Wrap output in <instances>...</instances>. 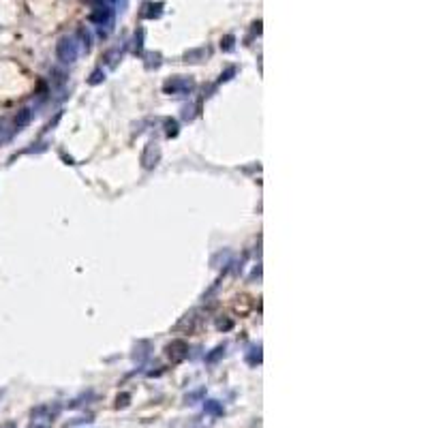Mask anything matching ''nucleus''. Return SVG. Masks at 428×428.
I'll list each match as a JSON object with an SVG mask.
<instances>
[{
  "label": "nucleus",
  "mask_w": 428,
  "mask_h": 428,
  "mask_svg": "<svg viewBox=\"0 0 428 428\" xmlns=\"http://www.w3.org/2000/svg\"><path fill=\"white\" fill-rule=\"evenodd\" d=\"M58 415V407L56 405H39L33 409V413H30V424L28 428H52L54 419Z\"/></svg>",
  "instance_id": "nucleus-1"
},
{
  "label": "nucleus",
  "mask_w": 428,
  "mask_h": 428,
  "mask_svg": "<svg viewBox=\"0 0 428 428\" xmlns=\"http://www.w3.org/2000/svg\"><path fill=\"white\" fill-rule=\"evenodd\" d=\"M203 409L208 411V413H212V415H221V413H223V405H221L219 400H208L203 405Z\"/></svg>",
  "instance_id": "nucleus-2"
},
{
  "label": "nucleus",
  "mask_w": 428,
  "mask_h": 428,
  "mask_svg": "<svg viewBox=\"0 0 428 428\" xmlns=\"http://www.w3.org/2000/svg\"><path fill=\"white\" fill-rule=\"evenodd\" d=\"M28 120H30V112H28V109H24V112H22L18 118H15V124L22 126V124H26Z\"/></svg>",
  "instance_id": "nucleus-3"
},
{
  "label": "nucleus",
  "mask_w": 428,
  "mask_h": 428,
  "mask_svg": "<svg viewBox=\"0 0 428 428\" xmlns=\"http://www.w3.org/2000/svg\"><path fill=\"white\" fill-rule=\"evenodd\" d=\"M126 400H129V396L124 394L122 398H118V407H126V405H129V402H126Z\"/></svg>",
  "instance_id": "nucleus-4"
},
{
  "label": "nucleus",
  "mask_w": 428,
  "mask_h": 428,
  "mask_svg": "<svg viewBox=\"0 0 428 428\" xmlns=\"http://www.w3.org/2000/svg\"><path fill=\"white\" fill-rule=\"evenodd\" d=\"M3 428H15V424H11V422H9V424H5Z\"/></svg>",
  "instance_id": "nucleus-5"
}]
</instances>
